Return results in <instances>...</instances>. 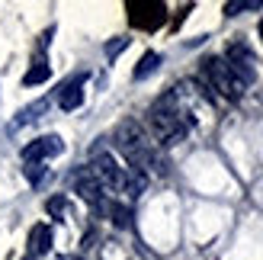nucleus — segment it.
Returning <instances> with one entry per match:
<instances>
[{
  "label": "nucleus",
  "mask_w": 263,
  "mask_h": 260,
  "mask_svg": "<svg viewBox=\"0 0 263 260\" xmlns=\"http://www.w3.org/2000/svg\"><path fill=\"white\" fill-rule=\"evenodd\" d=\"M51 225L48 222H39V225H32V231H29V241H26V248H29V257H39L42 260L48 251H51Z\"/></svg>",
  "instance_id": "nucleus-9"
},
{
  "label": "nucleus",
  "mask_w": 263,
  "mask_h": 260,
  "mask_svg": "<svg viewBox=\"0 0 263 260\" xmlns=\"http://www.w3.org/2000/svg\"><path fill=\"white\" fill-rule=\"evenodd\" d=\"M225 64H228V71L238 77L244 87H247V84H254V77H257V58H254L251 45H244V42H231V45L225 48Z\"/></svg>",
  "instance_id": "nucleus-5"
},
{
  "label": "nucleus",
  "mask_w": 263,
  "mask_h": 260,
  "mask_svg": "<svg viewBox=\"0 0 263 260\" xmlns=\"http://www.w3.org/2000/svg\"><path fill=\"white\" fill-rule=\"evenodd\" d=\"M48 109V100H39V103H32V106H26L23 113H20V119H13L10 122V128H20V125H26V122H32L35 116H42Z\"/></svg>",
  "instance_id": "nucleus-13"
},
{
  "label": "nucleus",
  "mask_w": 263,
  "mask_h": 260,
  "mask_svg": "<svg viewBox=\"0 0 263 260\" xmlns=\"http://www.w3.org/2000/svg\"><path fill=\"white\" fill-rule=\"evenodd\" d=\"M93 241H97V231H87V235H84V251L93 248Z\"/></svg>",
  "instance_id": "nucleus-19"
},
{
  "label": "nucleus",
  "mask_w": 263,
  "mask_h": 260,
  "mask_svg": "<svg viewBox=\"0 0 263 260\" xmlns=\"http://www.w3.org/2000/svg\"><path fill=\"white\" fill-rule=\"evenodd\" d=\"M190 10H193V4H186V7H183V10L177 13V16H174V29H177V26H180L183 20H186V13H190Z\"/></svg>",
  "instance_id": "nucleus-18"
},
{
  "label": "nucleus",
  "mask_w": 263,
  "mask_h": 260,
  "mask_svg": "<svg viewBox=\"0 0 263 260\" xmlns=\"http://www.w3.org/2000/svg\"><path fill=\"white\" fill-rule=\"evenodd\" d=\"M190 125H193V119L177 109V90L161 97L148 113V135H151V141H157V145H164V148L180 145V141L186 138Z\"/></svg>",
  "instance_id": "nucleus-2"
},
{
  "label": "nucleus",
  "mask_w": 263,
  "mask_h": 260,
  "mask_svg": "<svg viewBox=\"0 0 263 260\" xmlns=\"http://www.w3.org/2000/svg\"><path fill=\"white\" fill-rule=\"evenodd\" d=\"M122 48H128V39H125V35H119L116 42H109V45H106V55H109V58H116Z\"/></svg>",
  "instance_id": "nucleus-17"
},
{
  "label": "nucleus",
  "mask_w": 263,
  "mask_h": 260,
  "mask_svg": "<svg viewBox=\"0 0 263 260\" xmlns=\"http://www.w3.org/2000/svg\"><path fill=\"white\" fill-rule=\"evenodd\" d=\"M106 215L112 218L116 228H132V209H128L125 202H109L106 206Z\"/></svg>",
  "instance_id": "nucleus-12"
},
{
  "label": "nucleus",
  "mask_w": 263,
  "mask_h": 260,
  "mask_svg": "<svg viewBox=\"0 0 263 260\" xmlns=\"http://www.w3.org/2000/svg\"><path fill=\"white\" fill-rule=\"evenodd\" d=\"M23 260H39V257H23Z\"/></svg>",
  "instance_id": "nucleus-22"
},
{
  "label": "nucleus",
  "mask_w": 263,
  "mask_h": 260,
  "mask_svg": "<svg viewBox=\"0 0 263 260\" xmlns=\"http://www.w3.org/2000/svg\"><path fill=\"white\" fill-rule=\"evenodd\" d=\"M116 151L122 154L128 161V171H157V174H167V161L161 158V151L154 148V141L148 135V128H144L138 119H122L116 125Z\"/></svg>",
  "instance_id": "nucleus-1"
},
{
  "label": "nucleus",
  "mask_w": 263,
  "mask_h": 260,
  "mask_svg": "<svg viewBox=\"0 0 263 260\" xmlns=\"http://www.w3.org/2000/svg\"><path fill=\"white\" fill-rule=\"evenodd\" d=\"M48 77H51V64H48V58H45V55H35L32 64H29V71L23 74V84H26V87H35V84H45Z\"/></svg>",
  "instance_id": "nucleus-10"
},
{
  "label": "nucleus",
  "mask_w": 263,
  "mask_h": 260,
  "mask_svg": "<svg viewBox=\"0 0 263 260\" xmlns=\"http://www.w3.org/2000/svg\"><path fill=\"white\" fill-rule=\"evenodd\" d=\"M45 174H48L45 164H26V167H23V177L29 180V187H39V183L45 180Z\"/></svg>",
  "instance_id": "nucleus-14"
},
{
  "label": "nucleus",
  "mask_w": 263,
  "mask_h": 260,
  "mask_svg": "<svg viewBox=\"0 0 263 260\" xmlns=\"http://www.w3.org/2000/svg\"><path fill=\"white\" fill-rule=\"evenodd\" d=\"M84 81H87V74H77L74 81H68V84L58 87V106L64 113L81 109V103H84Z\"/></svg>",
  "instance_id": "nucleus-8"
},
{
  "label": "nucleus",
  "mask_w": 263,
  "mask_h": 260,
  "mask_svg": "<svg viewBox=\"0 0 263 260\" xmlns=\"http://www.w3.org/2000/svg\"><path fill=\"white\" fill-rule=\"evenodd\" d=\"M157 68H161V55H157V51H144L141 61L135 64V71H132V77H135V81H144V77L154 74Z\"/></svg>",
  "instance_id": "nucleus-11"
},
{
  "label": "nucleus",
  "mask_w": 263,
  "mask_h": 260,
  "mask_svg": "<svg viewBox=\"0 0 263 260\" xmlns=\"http://www.w3.org/2000/svg\"><path fill=\"white\" fill-rule=\"evenodd\" d=\"M260 7H263L260 0H231V4H225V16H238L244 10H260Z\"/></svg>",
  "instance_id": "nucleus-15"
},
{
  "label": "nucleus",
  "mask_w": 263,
  "mask_h": 260,
  "mask_svg": "<svg viewBox=\"0 0 263 260\" xmlns=\"http://www.w3.org/2000/svg\"><path fill=\"white\" fill-rule=\"evenodd\" d=\"M55 260H84V257H64V254H61V257H55Z\"/></svg>",
  "instance_id": "nucleus-20"
},
{
  "label": "nucleus",
  "mask_w": 263,
  "mask_h": 260,
  "mask_svg": "<svg viewBox=\"0 0 263 260\" xmlns=\"http://www.w3.org/2000/svg\"><path fill=\"white\" fill-rule=\"evenodd\" d=\"M61 138L58 135H42V138H35L29 141V145L23 148V161L26 164H45L48 158H55V154H61Z\"/></svg>",
  "instance_id": "nucleus-7"
},
{
  "label": "nucleus",
  "mask_w": 263,
  "mask_h": 260,
  "mask_svg": "<svg viewBox=\"0 0 263 260\" xmlns=\"http://www.w3.org/2000/svg\"><path fill=\"white\" fill-rule=\"evenodd\" d=\"M71 183H74V190H77V196H81L84 202H90L97 212H106V193H103V183L93 177V171L90 167H84V171H77V174H71Z\"/></svg>",
  "instance_id": "nucleus-6"
},
{
  "label": "nucleus",
  "mask_w": 263,
  "mask_h": 260,
  "mask_svg": "<svg viewBox=\"0 0 263 260\" xmlns=\"http://www.w3.org/2000/svg\"><path fill=\"white\" fill-rule=\"evenodd\" d=\"M202 74H205V81H209V90H218L225 100L238 103L244 97V84L228 71L225 58H205L202 61Z\"/></svg>",
  "instance_id": "nucleus-3"
},
{
  "label": "nucleus",
  "mask_w": 263,
  "mask_h": 260,
  "mask_svg": "<svg viewBox=\"0 0 263 260\" xmlns=\"http://www.w3.org/2000/svg\"><path fill=\"white\" fill-rule=\"evenodd\" d=\"M45 212L55 215V218H64V215H68V199H64V196H51L45 202Z\"/></svg>",
  "instance_id": "nucleus-16"
},
{
  "label": "nucleus",
  "mask_w": 263,
  "mask_h": 260,
  "mask_svg": "<svg viewBox=\"0 0 263 260\" xmlns=\"http://www.w3.org/2000/svg\"><path fill=\"white\" fill-rule=\"evenodd\" d=\"M125 13H128V26L141 32H157L167 23V4H161V0H128Z\"/></svg>",
  "instance_id": "nucleus-4"
},
{
  "label": "nucleus",
  "mask_w": 263,
  "mask_h": 260,
  "mask_svg": "<svg viewBox=\"0 0 263 260\" xmlns=\"http://www.w3.org/2000/svg\"><path fill=\"white\" fill-rule=\"evenodd\" d=\"M260 39H263V20H260Z\"/></svg>",
  "instance_id": "nucleus-21"
}]
</instances>
